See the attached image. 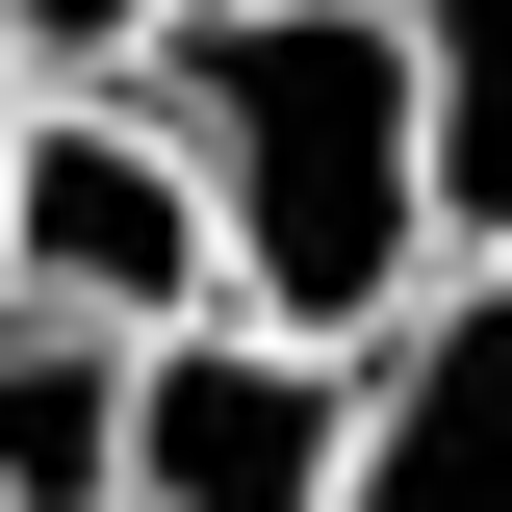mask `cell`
Masks as SVG:
<instances>
[{
  "label": "cell",
  "mask_w": 512,
  "mask_h": 512,
  "mask_svg": "<svg viewBox=\"0 0 512 512\" xmlns=\"http://www.w3.org/2000/svg\"><path fill=\"white\" fill-rule=\"evenodd\" d=\"M154 128L231 205V308L256 333H410L461 282L436 256V77H410V0H180L154 26Z\"/></svg>",
  "instance_id": "cell-1"
},
{
  "label": "cell",
  "mask_w": 512,
  "mask_h": 512,
  "mask_svg": "<svg viewBox=\"0 0 512 512\" xmlns=\"http://www.w3.org/2000/svg\"><path fill=\"white\" fill-rule=\"evenodd\" d=\"M0 154H26V77H0Z\"/></svg>",
  "instance_id": "cell-8"
},
{
  "label": "cell",
  "mask_w": 512,
  "mask_h": 512,
  "mask_svg": "<svg viewBox=\"0 0 512 512\" xmlns=\"http://www.w3.org/2000/svg\"><path fill=\"white\" fill-rule=\"evenodd\" d=\"M128 512H359V359L256 308L128 333Z\"/></svg>",
  "instance_id": "cell-3"
},
{
  "label": "cell",
  "mask_w": 512,
  "mask_h": 512,
  "mask_svg": "<svg viewBox=\"0 0 512 512\" xmlns=\"http://www.w3.org/2000/svg\"><path fill=\"white\" fill-rule=\"evenodd\" d=\"M359 512H512V256L359 333Z\"/></svg>",
  "instance_id": "cell-4"
},
{
  "label": "cell",
  "mask_w": 512,
  "mask_h": 512,
  "mask_svg": "<svg viewBox=\"0 0 512 512\" xmlns=\"http://www.w3.org/2000/svg\"><path fill=\"white\" fill-rule=\"evenodd\" d=\"M0 282H26V308H103V333L231 308V205H205V154L154 128V77H26V154H0Z\"/></svg>",
  "instance_id": "cell-2"
},
{
  "label": "cell",
  "mask_w": 512,
  "mask_h": 512,
  "mask_svg": "<svg viewBox=\"0 0 512 512\" xmlns=\"http://www.w3.org/2000/svg\"><path fill=\"white\" fill-rule=\"evenodd\" d=\"M436 77V256H512V0H410Z\"/></svg>",
  "instance_id": "cell-6"
},
{
  "label": "cell",
  "mask_w": 512,
  "mask_h": 512,
  "mask_svg": "<svg viewBox=\"0 0 512 512\" xmlns=\"http://www.w3.org/2000/svg\"><path fill=\"white\" fill-rule=\"evenodd\" d=\"M0 512H128V333L0 282Z\"/></svg>",
  "instance_id": "cell-5"
},
{
  "label": "cell",
  "mask_w": 512,
  "mask_h": 512,
  "mask_svg": "<svg viewBox=\"0 0 512 512\" xmlns=\"http://www.w3.org/2000/svg\"><path fill=\"white\" fill-rule=\"evenodd\" d=\"M180 0H0V77H128Z\"/></svg>",
  "instance_id": "cell-7"
}]
</instances>
